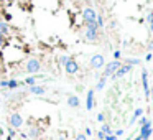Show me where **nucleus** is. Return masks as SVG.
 <instances>
[{"label": "nucleus", "instance_id": "1", "mask_svg": "<svg viewBox=\"0 0 153 140\" xmlns=\"http://www.w3.org/2000/svg\"><path fill=\"white\" fill-rule=\"evenodd\" d=\"M26 71H28L30 74L40 73V71H41V63L38 61L36 58H31V59H28V63H26Z\"/></svg>", "mask_w": 153, "mask_h": 140}, {"label": "nucleus", "instance_id": "2", "mask_svg": "<svg viewBox=\"0 0 153 140\" xmlns=\"http://www.w3.org/2000/svg\"><path fill=\"white\" fill-rule=\"evenodd\" d=\"M119 66H120V61H117V59H115V61H112V63H109V64L105 66L104 73H102V78H109V76H112V74L119 69Z\"/></svg>", "mask_w": 153, "mask_h": 140}, {"label": "nucleus", "instance_id": "3", "mask_svg": "<svg viewBox=\"0 0 153 140\" xmlns=\"http://www.w3.org/2000/svg\"><path fill=\"white\" fill-rule=\"evenodd\" d=\"M152 122L150 120H147V124H143L142 125V129H140V137H142V140H148L150 137H152Z\"/></svg>", "mask_w": 153, "mask_h": 140}, {"label": "nucleus", "instance_id": "4", "mask_svg": "<svg viewBox=\"0 0 153 140\" xmlns=\"http://www.w3.org/2000/svg\"><path fill=\"white\" fill-rule=\"evenodd\" d=\"M132 71V66L130 64H120L119 69L115 71V73L112 74V79H117V78H122V76H125L127 73H130Z\"/></svg>", "mask_w": 153, "mask_h": 140}, {"label": "nucleus", "instance_id": "5", "mask_svg": "<svg viewBox=\"0 0 153 140\" xmlns=\"http://www.w3.org/2000/svg\"><path fill=\"white\" fill-rule=\"evenodd\" d=\"M64 69H66L68 74H76V73H78V69H79V66H78V63H76L73 58H69L68 63L64 64Z\"/></svg>", "mask_w": 153, "mask_h": 140}, {"label": "nucleus", "instance_id": "6", "mask_svg": "<svg viewBox=\"0 0 153 140\" xmlns=\"http://www.w3.org/2000/svg\"><path fill=\"white\" fill-rule=\"evenodd\" d=\"M91 66L94 68V69L102 68V66H104V56H102V54H95V56H92L91 58Z\"/></svg>", "mask_w": 153, "mask_h": 140}, {"label": "nucleus", "instance_id": "7", "mask_svg": "<svg viewBox=\"0 0 153 140\" xmlns=\"http://www.w3.org/2000/svg\"><path fill=\"white\" fill-rule=\"evenodd\" d=\"M23 124V119H21L20 114H12L10 115V125H12V129H18Z\"/></svg>", "mask_w": 153, "mask_h": 140}, {"label": "nucleus", "instance_id": "8", "mask_svg": "<svg viewBox=\"0 0 153 140\" xmlns=\"http://www.w3.org/2000/svg\"><path fill=\"white\" fill-rule=\"evenodd\" d=\"M95 12L92 10V8H84L83 10V18L84 21H89V20H95Z\"/></svg>", "mask_w": 153, "mask_h": 140}, {"label": "nucleus", "instance_id": "9", "mask_svg": "<svg viewBox=\"0 0 153 140\" xmlns=\"http://www.w3.org/2000/svg\"><path fill=\"white\" fill-rule=\"evenodd\" d=\"M142 82H143L145 96H147V99H148L150 97V87H148V74H147V71H143V73H142Z\"/></svg>", "mask_w": 153, "mask_h": 140}, {"label": "nucleus", "instance_id": "10", "mask_svg": "<svg viewBox=\"0 0 153 140\" xmlns=\"http://www.w3.org/2000/svg\"><path fill=\"white\" fill-rule=\"evenodd\" d=\"M86 107L87 111H91L92 107H94V89H91L87 92V102H86Z\"/></svg>", "mask_w": 153, "mask_h": 140}, {"label": "nucleus", "instance_id": "11", "mask_svg": "<svg viewBox=\"0 0 153 140\" xmlns=\"http://www.w3.org/2000/svg\"><path fill=\"white\" fill-rule=\"evenodd\" d=\"M86 38L89 41H95L97 38H99V33H97V30H86Z\"/></svg>", "mask_w": 153, "mask_h": 140}, {"label": "nucleus", "instance_id": "12", "mask_svg": "<svg viewBox=\"0 0 153 140\" xmlns=\"http://www.w3.org/2000/svg\"><path fill=\"white\" fill-rule=\"evenodd\" d=\"M68 106L69 107H79V97L78 96H69V97H68Z\"/></svg>", "mask_w": 153, "mask_h": 140}, {"label": "nucleus", "instance_id": "13", "mask_svg": "<svg viewBox=\"0 0 153 140\" xmlns=\"http://www.w3.org/2000/svg\"><path fill=\"white\" fill-rule=\"evenodd\" d=\"M30 92H31V94H45L46 89L41 86H30Z\"/></svg>", "mask_w": 153, "mask_h": 140}, {"label": "nucleus", "instance_id": "14", "mask_svg": "<svg viewBox=\"0 0 153 140\" xmlns=\"http://www.w3.org/2000/svg\"><path fill=\"white\" fill-rule=\"evenodd\" d=\"M86 26H87L89 30H99V25H97V21H95V20L86 21Z\"/></svg>", "mask_w": 153, "mask_h": 140}, {"label": "nucleus", "instance_id": "15", "mask_svg": "<svg viewBox=\"0 0 153 140\" xmlns=\"http://www.w3.org/2000/svg\"><path fill=\"white\" fill-rule=\"evenodd\" d=\"M9 31H10L9 25H7V23H4V21H0V35H7Z\"/></svg>", "mask_w": 153, "mask_h": 140}, {"label": "nucleus", "instance_id": "16", "mask_svg": "<svg viewBox=\"0 0 153 140\" xmlns=\"http://www.w3.org/2000/svg\"><path fill=\"white\" fill-rule=\"evenodd\" d=\"M100 132H102V134H105V135H110V134H112V129H110V125H109V124H104V125H102V130H100Z\"/></svg>", "mask_w": 153, "mask_h": 140}, {"label": "nucleus", "instance_id": "17", "mask_svg": "<svg viewBox=\"0 0 153 140\" xmlns=\"http://www.w3.org/2000/svg\"><path fill=\"white\" fill-rule=\"evenodd\" d=\"M142 114H143V109H137V111H135V114H133V117H132V120H130V124H133V122H135V120L138 119V117H140Z\"/></svg>", "mask_w": 153, "mask_h": 140}, {"label": "nucleus", "instance_id": "18", "mask_svg": "<svg viewBox=\"0 0 153 140\" xmlns=\"http://www.w3.org/2000/svg\"><path fill=\"white\" fill-rule=\"evenodd\" d=\"M105 81H107V78H100V81H99V84L95 86V91H100L104 86H105Z\"/></svg>", "mask_w": 153, "mask_h": 140}, {"label": "nucleus", "instance_id": "19", "mask_svg": "<svg viewBox=\"0 0 153 140\" xmlns=\"http://www.w3.org/2000/svg\"><path fill=\"white\" fill-rule=\"evenodd\" d=\"M20 86V82L17 81V79H12V81H9V87L10 89H15V87H18Z\"/></svg>", "mask_w": 153, "mask_h": 140}, {"label": "nucleus", "instance_id": "20", "mask_svg": "<svg viewBox=\"0 0 153 140\" xmlns=\"http://www.w3.org/2000/svg\"><path fill=\"white\" fill-rule=\"evenodd\" d=\"M38 134H40V130H38V129H31V130L28 132V135L31 137V139H36V137H38Z\"/></svg>", "mask_w": 153, "mask_h": 140}, {"label": "nucleus", "instance_id": "21", "mask_svg": "<svg viewBox=\"0 0 153 140\" xmlns=\"http://www.w3.org/2000/svg\"><path fill=\"white\" fill-rule=\"evenodd\" d=\"M35 81H36V78H26L25 79V82L28 86H35Z\"/></svg>", "mask_w": 153, "mask_h": 140}, {"label": "nucleus", "instance_id": "22", "mask_svg": "<svg viewBox=\"0 0 153 140\" xmlns=\"http://www.w3.org/2000/svg\"><path fill=\"white\" fill-rule=\"evenodd\" d=\"M140 59H137V58H135V59H128V61H127V64H130V66H133V64H140Z\"/></svg>", "mask_w": 153, "mask_h": 140}, {"label": "nucleus", "instance_id": "23", "mask_svg": "<svg viewBox=\"0 0 153 140\" xmlns=\"http://www.w3.org/2000/svg\"><path fill=\"white\" fill-rule=\"evenodd\" d=\"M95 21H97V25H99V28H100V26H104V18H102V16L97 15V16H95Z\"/></svg>", "mask_w": 153, "mask_h": 140}, {"label": "nucleus", "instance_id": "24", "mask_svg": "<svg viewBox=\"0 0 153 140\" xmlns=\"http://www.w3.org/2000/svg\"><path fill=\"white\" fill-rule=\"evenodd\" d=\"M5 43H7V38H5V35H0V48H2V46H5Z\"/></svg>", "mask_w": 153, "mask_h": 140}, {"label": "nucleus", "instance_id": "25", "mask_svg": "<svg viewBox=\"0 0 153 140\" xmlns=\"http://www.w3.org/2000/svg\"><path fill=\"white\" fill-rule=\"evenodd\" d=\"M104 140H117V137L114 135V134H110V135H105V137H104Z\"/></svg>", "mask_w": 153, "mask_h": 140}, {"label": "nucleus", "instance_id": "26", "mask_svg": "<svg viewBox=\"0 0 153 140\" xmlns=\"http://www.w3.org/2000/svg\"><path fill=\"white\" fill-rule=\"evenodd\" d=\"M147 20H148V23H153V12H148V15H147Z\"/></svg>", "mask_w": 153, "mask_h": 140}, {"label": "nucleus", "instance_id": "27", "mask_svg": "<svg viewBox=\"0 0 153 140\" xmlns=\"http://www.w3.org/2000/svg\"><path fill=\"white\" fill-rule=\"evenodd\" d=\"M68 59H69L68 56H61V58H59V61H61V64H66V63H68Z\"/></svg>", "mask_w": 153, "mask_h": 140}, {"label": "nucleus", "instance_id": "28", "mask_svg": "<svg viewBox=\"0 0 153 140\" xmlns=\"http://www.w3.org/2000/svg\"><path fill=\"white\" fill-rule=\"evenodd\" d=\"M74 140H87V137H86V135H83V134H79V135L76 137Z\"/></svg>", "mask_w": 153, "mask_h": 140}, {"label": "nucleus", "instance_id": "29", "mask_svg": "<svg viewBox=\"0 0 153 140\" xmlns=\"http://www.w3.org/2000/svg\"><path fill=\"white\" fill-rule=\"evenodd\" d=\"M114 58H115L117 61L120 59V51H119V49H117V51H114Z\"/></svg>", "mask_w": 153, "mask_h": 140}, {"label": "nucleus", "instance_id": "30", "mask_svg": "<svg viewBox=\"0 0 153 140\" xmlns=\"http://www.w3.org/2000/svg\"><path fill=\"white\" fill-rule=\"evenodd\" d=\"M0 86H2V87H9V81H5V79H4V81H0Z\"/></svg>", "mask_w": 153, "mask_h": 140}, {"label": "nucleus", "instance_id": "31", "mask_svg": "<svg viewBox=\"0 0 153 140\" xmlns=\"http://www.w3.org/2000/svg\"><path fill=\"white\" fill-rule=\"evenodd\" d=\"M104 137H105V134H102V132H97V139H99V140H104Z\"/></svg>", "mask_w": 153, "mask_h": 140}, {"label": "nucleus", "instance_id": "32", "mask_svg": "<svg viewBox=\"0 0 153 140\" xmlns=\"http://www.w3.org/2000/svg\"><path fill=\"white\" fill-rule=\"evenodd\" d=\"M9 134H10L9 137H15V129H12V127H10V129H9Z\"/></svg>", "mask_w": 153, "mask_h": 140}, {"label": "nucleus", "instance_id": "33", "mask_svg": "<svg viewBox=\"0 0 153 140\" xmlns=\"http://www.w3.org/2000/svg\"><path fill=\"white\" fill-rule=\"evenodd\" d=\"M104 119H105V117H104V114H99V115H97V120H99V122H104Z\"/></svg>", "mask_w": 153, "mask_h": 140}, {"label": "nucleus", "instance_id": "34", "mask_svg": "<svg viewBox=\"0 0 153 140\" xmlns=\"http://www.w3.org/2000/svg\"><path fill=\"white\" fill-rule=\"evenodd\" d=\"M114 135H115V137H120V135H124V130H117L115 134H114Z\"/></svg>", "mask_w": 153, "mask_h": 140}, {"label": "nucleus", "instance_id": "35", "mask_svg": "<svg viewBox=\"0 0 153 140\" xmlns=\"http://www.w3.org/2000/svg\"><path fill=\"white\" fill-rule=\"evenodd\" d=\"M138 124H140V125H143V124H147V117H142V119H140V122H138Z\"/></svg>", "mask_w": 153, "mask_h": 140}, {"label": "nucleus", "instance_id": "36", "mask_svg": "<svg viewBox=\"0 0 153 140\" xmlns=\"http://www.w3.org/2000/svg\"><path fill=\"white\" fill-rule=\"evenodd\" d=\"M152 58H153V54H152V53H148V54H147V58H145V59H147V61H152Z\"/></svg>", "mask_w": 153, "mask_h": 140}, {"label": "nucleus", "instance_id": "37", "mask_svg": "<svg viewBox=\"0 0 153 140\" xmlns=\"http://www.w3.org/2000/svg\"><path fill=\"white\" fill-rule=\"evenodd\" d=\"M148 49H150V51H152V49H153V41H150V45H148Z\"/></svg>", "mask_w": 153, "mask_h": 140}, {"label": "nucleus", "instance_id": "38", "mask_svg": "<svg viewBox=\"0 0 153 140\" xmlns=\"http://www.w3.org/2000/svg\"><path fill=\"white\" fill-rule=\"evenodd\" d=\"M150 31L153 33V23H150Z\"/></svg>", "mask_w": 153, "mask_h": 140}, {"label": "nucleus", "instance_id": "39", "mask_svg": "<svg viewBox=\"0 0 153 140\" xmlns=\"http://www.w3.org/2000/svg\"><path fill=\"white\" fill-rule=\"evenodd\" d=\"M150 96H152V97H153V87H152V89H150Z\"/></svg>", "mask_w": 153, "mask_h": 140}, {"label": "nucleus", "instance_id": "40", "mask_svg": "<svg viewBox=\"0 0 153 140\" xmlns=\"http://www.w3.org/2000/svg\"><path fill=\"white\" fill-rule=\"evenodd\" d=\"M7 140H12V137H9V139H7Z\"/></svg>", "mask_w": 153, "mask_h": 140}, {"label": "nucleus", "instance_id": "41", "mask_svg": "<svg viewBox=\"0 0 153 140\" xmlns=\"http://www.w3.org/2000/svg\"><path fill=\"white\" fill-rule=\"evenodd\" d=\"M127 140H130V139H127Z\"/></svg>", "mask_w": 153, "mask_h": 140}]
</instances>
